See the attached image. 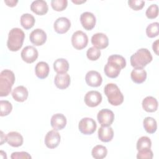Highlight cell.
<instances>
[{
	"instance_id": "obj_5",
	"label": "cell",
	"mask_w": 159,
	"mask_h": 159,
	"mask_svg": "<svg viewBox=\"0 0 159 159\" xmlns=\"http://www.w3.org/2000/svg\"><path fill=\"white\" fill-rule=\"evenodd\" d=\"M97 127L96 121L89 117H84L81 119L78 124V129L80 132L84 135L93 134Z\"/></svg>"
},
{
	"instance_id": "obj_11",
	"label": "cell",
	"mask_w": 159,
	"mask_h": 159,
	"mask_svg": "<svg viewBox=\"0 0 159 159\" xmlns=\"http://www.w3.org/2000/svg\"><path fill=\"white\" fill-rule=\"evenodd\" d=\"M96 17L90 12H84L80 16V22L83 27L86 30H92L96 25Z\"/></svg>"
},
{
	"instance_id": "obj_15",
	"label": "cell",
	"mask_w": 159,
	"mask_h": 159,
	"mask_svg": "<svg viewBox=\"0 0 159 159\" xmlns=\"http://www.w3.org/2000/svg\"><path fill=\"white\" fill-rule=\"evenodd\" d=\"M86 83L91 87H98L102 82V78L99 73L96 71L91 70L88 71L85 76Z\"/></svg>"
},
{
	"instance_id": "obj_13",
	"label": "cell",
	"mask_w": 159,
	"mask_h": 159,
	"mask_svg": "<svg viewBox=\"0 0 159 159\" xmlns=\"http://www.w3.org/2000/svg\"><path fill=\"white\" fill-rule=\"evenodd\" d=\"M71 27L70 20L65 17L58 18L54 22L53 27L55 31L60 34H63L68 31Z\"/></svg>"
},
{
	"instance_id": "obj_33",
	"label": "cell",
	"mask_w": 159,
	"mask_h": 159,
	"mask_svg": "<svg viewBox=\"0 0 159 159\" xmlns=\"http://www.w3.org/2000/svg\"><path fill=\"white\" fill-rule=\"evenodd\" d=\"M68 5L67 0H52L51 6L53 9L56 11H62L65 10Z\"/></svg>"
},
{
	"instance_id": "obj_9",
	"label": "cell",
	"mask_w": 159,
	"mask_h": 159,
	"mask_svg": "<svg viewBox=\"0 0 159 159\" xmlns=\"http://www.w3.org/2000/svg\"><path fill=\"white\" fill-rule=\"evenodd\" d=\"M61 140L60 134L55 130H52L47 132L45 137V144L48 148L53 149L58 146Z\"/></svg>"
},
{
	"instance_id": "obj_7",
	"label": "cell",
	"mask_w": 159,
	"mask_h": 159,
	"mask_svg": "<svg viewBox=\"0 0 159 159\" xmlns=\"http://www.w3.org/2000/svg\"><path fill=\"white\" fill-rule=\"evenodd\" d=\"M97 119L101 126L108 127L112 124L114 120V114L111 110L103 109L98 113Z\"/></svg>"
},
{
	"instance_id": "obj_6",
	"label": "cell",
	"mask_w": 159,
	"mask_h": 159,
	"mask_svg": "<svg viewBox=\"0 0 159 159\" xmlns=\"http://www.w3.org/2000/svg\"><path fill=\"white\" fill-rule=\"evenodd\" d=\"M88 43L87 35L81 30H78L73 33L71 37V43L76 50H82L85 48Z\"/></svg>"
},
{
	"instance_id": "obj_8",
	"label": "cell",
	"mask_w": 159,
	"mask_h": 159,
	"mask_svg": "<svg viewBox=\"0 0 159 159\" xmlns=\"http://www.w3.org/2000/svg\"><path fill=\"white\" fill-rule=\"evenodd\" d=\"M20 55L23 61L27 63H32L38 58L39 53L37 50L34 46L29 45L22 49Z\"/></svg>"
},
{
	"instance_id": "obj_39",
	"label": "cell",
	"mask_w": 159,
	"mask_h": 159,
	"mask_svg": "<svg viewBox=\"0 0 159 159\" xmlns=\"http://www.w3.org/2000/svg\"><path fill=\"white\" fill-rule=\"evenodd\" d=\"M11 158L12 159H29L31 158V156L25 152H16L11 154Z\"/></svg>"
},
{
	"instance_id": "obj_26",
	"label": "cell",
	"mask_w": 159,
	"mask_h": 159,
	"mask_svg": "<svg viewBox=\"0 0 159 159\" xmlns=\"http://www.w3.org/2000/svg\"><path fill=\"white\" fill-rule=\"evenodd\" d=\"M53 68L58 74L66 73L69 70V63L65 58H58L53 63Z\"/></svg>"
},
{
	"instance_id": "obj_24",
	"label": "cell",
	"mask_w": 159,
	"mask_h": 159,
	"mask_svg": "<svg viewBox=\"0 0 159 159\" xmlns=\"http://www.w3.org/2000/svg\"><path fill=\"white\" fill-rule=\"evenodd\" d=\"M130 77L134 83L140 84L145 81L147 78V72L143 68H134L131 72Z\"/></svg>"
},
{
	"instance_id": "obj_28",
	"label": "cell",
	"mask_w": 159,
	"mask_h": 159,
	"mask_svg": "<svg viewBox=\"0 0 159 159\" xmlns=\"http://www.w3.org/2000/svg\"><path fill=\"white\" fill-rule=\"evenodd\" d=\"M34 17L30 14H24L20 17V24L26 30L31 29L35 24Z\"/></svg>"
},
{
	"instance_id": "obj_21",
	"label": "cell",
	"mask_w": 159,
	"mask_h": 159,
	"mask_svg": "<svg viewBox=\"0 0 159 159\" xmlns=\"http://www.w3.org/2000/svg\"><path fill=\"white\" fill-rule=\"evenodd\" d=\"M99 139L103 142H109L112 140L114 136V131L112 127L101 126L98 132Z\"/></svg>"
},
{
	"instance_id": "obj_29",
	"label": "cell",
	"mask_w": 159,
	"mask_h": 159,
	"mask_svg": "<svg viewBox=\"0 0 159 159\" xmlns=\"http://www.w3.org/2000/svg\"><path fill=\"white\" fill-rule=\"evenodd\" d=\"M107 153V148L101 145H96L91 151V155L96 159H102L106 157Z\"/></svg>"
},
{
	"instance_id": "obj_2",
	"label": "cell",
	"mask_w": 159,
	"mask_h": 159,
	"mask_svg": "<svg viewBox=\"0 0 159 159\" xmlns=\"http://www.w3.org/2000/svg\"><path fill=\"white\" fill-rule=\"evenodd\" d=\"M15 82L14 73L10 70H4L0 73V96L9 94Z\"/></svg>"
},
{
	"instance_id": "obj_41",
	"label": "cell",
	"mask_w": 159,
	"mask_h": 159,
	"mask_svg": "<svg viewBox=\"0 0 159 159\" xmlns=\"http://www.w3.org/2000/svg\"><path fill=\"white\" fill-rule=\"evenodd\" d=\"M158 42H159V40L157 39V40H155L152 45V48L153 50L154 51V52L156 53V55H158Z\"/></svg>"
},
{
	"instance_id": "obj_40",
	"label": "cell",
	"mask_w": 159,
	"mask_h": 159,
	"mask_svg": "<svg viewBox=\"0 0 159 159\" xmlns=\"http://www.w3.org/2000/svg\"><path fill=\"white\" fill-rule=\"evenodd\" d=\"M5 4L9 7H14L16 6L17 3L18 2L17 0H5Z\"/></svg>"
},
{
	"instance_id": "obj_23",
	"label": "cell",
	"mask_w": 159,
	"mask_h": 159,
	"mask_svg": "<svg viewBox=\"0 0 159 159\" xmlns=\"http://www.w3.org/2000/svg\"><path fill=\"white\" fill-rule=\"evenodd\" d=\"M142 107L148 112H153L157 110L158 101L152 96H147L142 101Z\"/></svg>"
},
{
	"instance_id": "obj_35",
	"label": "cell",
	"mask_w": 159,
	"mask_h": 159,
	"mask_svg": "<svg viewBox=\"0 0 159 159\" xmlns=\"http://www.w3.org/2000/svg\"><path fill=\"white\" fill-rule=\"evenodd\" d=\"M107 61H112L119 65L122 69L124 68L126 66L125 59L120 55H112L109 57Z\"/></svg>"
},
{
	"instance_id": "obj_22",
	"label": "cell",
	"mask_w": 159,
	"mask_h": 159,
	"mask_svg": "<svg viewBox=\"0 0 159 159\" xmlns=\"http://www.w3.org/2000/svg\"><path fill=\"white\" fill-rule=\"evenodd\" d=\"M29 95L28 90L24 86H19L15 88L12 92V96L17 102L25 101Z\"/></svg>"
},
{
	"instance_id": "obj_17",
	"label": "cell",
	"mask_w": 159,
	"mask_h": 159,
	"mask_svg": "<svg viewBox=\"0 0 159 159\" xmlns=\"http://www.w3.org/2000/svg\"><path fill=\"white\" fill-rule=\"evenodd\" d=\"M30 10L37 15L42 16L45 14L48 10V6L46 1L43 0H37L32 2Z\"/></svg>"
},
{
	"instance_id": "obj_42",
	"label": "cell",
	"mask_w": 159,
	"mask_h": 159,
	"mask_svg": "<svg viewBox=\"0 0 159 159\" xmlns=\"http://www.w3.org/2000/svg\"><path fill=\"white\" fill-rule=\"evenodd\" d=\"M73 3H75V4H82V3H83V2H85L86 1V0H83V1H79V0H72L71 1Z\"/></svg>"
},
{
	"instance_id": "obj_25",
	"label": "cell",
	"mask_w": 159,
	"mask_h": 159,
	"mask_svg": "<svg viewBox=\"0 0 159 159\" xmlns=\"http://www.w3.org/2000/svg\"><path fill=\"white\" fill-rule=\"evenodd\" d=\"M50 71L48 65L45 61L39 62L35 68L36 76L40 79H45L48 75Z\"/></svg>"
},
{
	"instance_id": "obj_1",
	"label": "cell",
	"mask_w": 159,
	"mask_h": 159,
	"mask_svg": "<svg viewBox=\"0 0 159 159\" xmlns=\"http://www.w3.org/2000/svg\"><path fill=\"white\" fill-rule=\"evenodd\" d=\"M25 39L24 31L17 27L12 29L8 34L7 46L10 51L17 52L20 49Z\"/></svg>"
},
{
	"instance_id": "obj_38",
	"label": "cell",
	"mask_w": 159,
	"mask_h": 159,
	"mask_svg": "<svg viewBox=\"0 0 159 159\" xmlns=\"http://www.w3.org/2000/svg\"><path fill=\"white\" fill-rule=\"evenodd\" d=\"M153 156V152L150 149L138 151L137 154V158L138 159H152Z\"/></svg>"
},
{
	"instance_id": "obj_30",
	"label": "cell",
	"mask_w": 159,
	"mask_h": 159,
	"mask_svg": "<svg viewBox=\"0 0 159 159\" xmlns=\"http://www.w3.org/2000/svg\"><path fill=\"white\" fill-rule=\"evenodd\" d=\"M152 147V142L150 139L147 136H142L137 140V150L138 151L142 150L150 149Z\"/></svg>"
},
{
	"instance_id": "obj_4",
	"label": "cell",
	"mask_w": 159,
	"mask_h": 159,
	"mask_svg": "<svg viewBox=\"0 0 159 159\" xmlns=\"http://www.w3.org/2000/svg\"><path fill=\"white\" fill-rule=\"evenodd\" d=\"M109 102L112 106H119L124 101V96L119 87L114 83L107 84L104 89Z\"/></svg>"
},
{
	"instance_id": "obj_27",
	"label": "cell",
	"mask_w": 159,
	"mask_h": 159,
	"mask_svg": "<svg viewBox=\"0 0 159 159\" xmlns=\"http://www.w3.org/2000/svg\"><path fill=\"white\" fill-rule=\"evenodd\" d=\"M143 125L145 131L148 134H153L157 129V121L151 117H147L143 119Z\"/></svg>"
},
{
	"instance_id": "obj_32",
	"label": "cell",
	"mask_w": 159,
	"mask_h": 159,
	"mask_svg": "<svg viewBox=\"0 0 159 159\" xmlns=\"http://www.w3.org/2000/svg\"><path fill=\"white\" fill-rule=\"evenodd\" d=\"M0 116H6L9 114L12 109V106L11 103L6 100H1L0 101Z\"/></svg>"
},
{
	"instance_id": "obj_16",
	"label": "cell",
	"mask_w": 159,
	"mask_h": 159,
	"mask_svg": "<svg viewBox=\"0 0 159 159\" xmlns=\"http://www.w3.org/2000/svg\"><path fill=\"white\" fill-rule=\"evenodd\" d=\"M50 124L55 130H62L66 124V118L62 114H55L52 116L50 120Z\"/></svg>"
},
{
	"instance_id": "obj_20",
	"label": "cell",
	"mask_w": 159,
	"mask_h": 159,
	"mask_svg": "<svg viewBox=\"0 0 159 159\" xmlns=\"http://www.w3.org/2000/svg\"><path fill=\"white\" fill-rule=\"evenodd\" d=\"M6 136L7 143L13 147H19L23 144V137L22 135L17 132H10Z\"/></svg>"
},
{
	"instance_id": "obj_10",
	"label": "cell",
	"mask_w": 159,
	"mask_h": 159,
	"mask_svg": "<svg viewBox=\"0 0 159 159\" xmlns=\"http://www.w3.org/2000/svg\"><path fill=\"white\" fill-rule=\"evenodd\" d=\"M84 100L88 106L96 107L102 101V95L97 91H89L85 94Z\"/></svg>"
},
{
	"instance_id": "obj_3",
	"label": "cell",
	"mask_w": 159,
	"mask_h": 159,
	"mask_svg": "<svg viewBox=\"0 0 159 159\" xmlns=\"http://www.w3.org/2000/svg\"><path fill=\"white\" fill-rule=\"evenodd\" d=\"M152 55L147 48H140L130 57V64L134 68H143L152 61Z\"/></svg>"
},
{
	"instance_id": "obj_14",
	"label": "cell",
	"mask_w": 159,
	"mask_h": 159,
	"mask_svg": "<svg viewBox=\"0 0 159 159\" xmlns=\"http://www.w3.org/2000/svg\"><path fill=\"white\" fill-rule=\"evenodd\" d=\"M91 43L98 49H104L109 45L107 36L103 33H96L91 37Z\"/></svg>"
},
{
	"instance_id": "obj_18",
	"label": "cell",
	"mask_w": 159,
	"mask_h": 159,
	"mask_svg": "<svg viewBox=\"0 0 159 159\" xmlns=\"http://www.w3.org/2000/svg\"><path fill=\"white\" fill-rule=\"evenodd\" d=\"M121 67L117 63L112 61H107L104 66L105 75L111 78H117L121 70Z\"/></svg>"
},
{
	"instance_id": "obj_37",
	"label": "cell",
	"mask_w": 159,
	"mask_h": 159,
	"mask_svg": "<svg viewBox=\"0 0 159 159\" xmlns=\"http://www.w3.org/2000/svg\"><path fill=\"white\" fill-rule=\"evenodd\" d=\"M128 4L129 7L133 10L139 11L145 5V1L143 0H129Z\"/></svg>"
},
{
	"instance_id": "obj_19",
	"label": "cell",
	"mask_w": 159,
	"mask_h": 159,
	"mask_svg": "<svg viewBox=\"0 0 159 159\" xmlns=\"http://www.w3.org/2000/svg\"><path fill=\"white\" fill-rule=\"evenodd\" d=\"M55 86L60 89H65L67 88L70 84V76L68 73H61L56 75L54 79Z\"/></svg>"
},
{
	"instance_id": "obj_36",
	"label": "cell",
	"mask_w": 159,
	"mask_h": 159,
	"mask_svg": "<svg viewBox=\"0 0 159 159\" xmlns=\"http://www.w3.org/2000/svg\"><path fill=\"white\" fill-rule=\"evenodd\" d=\"M146 16L150 19L156 18L158 15V7L157 4L150 5L147 9L145 12Z\"/></svg>"
},
{
	"instance_id": "obj_31",
	"label": "cell",
	"mask_w": 159,
	"mask_h": 159,
	"mask_svg": "<svg viewBox=\"0 0 159 159\" xmlns=\"http://www.w3.org/2000/svg\"><path fill=\"white\" fill-rule=\"evenodd\" d=\"M159 33L158 22H153L149 24L146 29V34L150 38H153L158 36Z\"/></svg>"
},
{
	"instance_id": "obj_12",
	"label": "cell",
	"mask_w": 159,
	"mask_h": 159,
	"mask_svg": "<svg viewBox=\"0 0 159 159\" xmlns=\"http://www.w3.org/2000/svg\"><path fill=\"white\" fill-rule=\"evenodd\" d=\"M30 41L35 46L42 45L47 40V34L41 29H36L34 30L29 35Z\"/></svg>"
},
{
	"instance_id": "obj_34",
	"label": "cell",
	"mask_w": 159,
	"mask_h": 159,
	"mask_svg": "<svg viewBox=\"0 0 159 159\" xmlns=\"http://www.w3.org/2000/svg\"><path fill=\"white\" fill-rule=\"evenodd\" d=\"M86 56L91 61L97 60L101 56V51L94 47H90L86 52Z\"/></svg>"
}]
</instances>
